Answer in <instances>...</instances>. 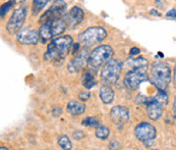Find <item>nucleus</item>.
Here are the masks:
<instances>
[{"mask_svg": "<svg viewBox=\"0 0 176 150\" xmlns=\"http://www.w3.org/2000/svg\"><path fill=\"white\" fill-rule=\"evenodd\" d=\"M47 3H48V1H37V0L33 1V14L39 13Z\"/></svg>", "mask_w": 176, "mask_h": 150, "instance_id": "393cba45", "label": "nucleus"}, {"mask_svg": "<svg viewBox=\"0 0 176 150\" xmlns=\"http://www.w3.org/2000/svg\"><path fill=\"white\" fill-rule=\"evenodd\" d=\"M84 17H85L84 10L81 9V7L74 6V7H72L68 12L64 14V16L62 19L64 20V22L66 23V27L74 28L83 22Z\"/></svg>", "mask_w": 176, "mask_h": 150, "instance_id": "9b49d317", "label": "nucleus"}, {"mask_svg": "<svg viewBox=\"0 0 176 150\" xmlns=\"http://www.w3.org/2000/svg\"><path fill=\"white\" fill-rule=\"evenodd\" d=\"M139 53H140V50L137 48V47H133L130 50V55L131 56H136V55H137Z\"/></svg>", "mask_w": 176, "mask_h": 150, "instance_id": "cd10ccee", "label": "nucleus"}, {"mask_svg": "<svg viewBox=\"0 0 176 150\" xmlns=\"http://www.w3.org/2000/svg\"><path fill=\"white\" fill-rule=\"evenodd\" d=\"M78 48H80V43H75L74 45H73V49H72V52H73V54H75L78 52Z\"/></svg>", "mask_w": 176, "mask_h": 150, "instance_id": "c85d7f7f", "label": "nucleus"}, {"mask_svg": "<svg viewBox=\"0 0 176 150\" xmlns=\"http://www.w3.org/2000/svg\"><path fill=\"white\" fill-rule=\"evenodd\" d=\"M121 63L118 59H109L105 63L101 72V80L108 86L111 84H115L118 80L120 73H121Z\"/></svg>", "mask_w": 176, "mask_h": 150, "instance_id": "39448f33", "label": "nucleus"}, {"mask_svg": "<svg viewBox=\"0 0 176 150\" xmlns=\"http://www.w3.org/2000/svg\"><path fill=\"white\" fill-rule=\"evenodd\" d=\"M26 17H27V7L20 6L16 8L13 11L12 16H11L6 25L7 31L11 34H14L16 32L19 33L22 30V27L26 20Z\"/></svg>", "mask_w": 176, "mask_h": 150, "instance_id": "1a4fd4ad", "label": "nucleus"}, {"mask_svg": "<svg viewBox=\"0 0 176 150\" xmlns=\"http://www.w3.org/2000/svg\"><path fill=\"white\" fill-rule=\"evenodd\" d=\"M89 53L90 50L88 47H85L83 50L80 52L78 54H77L74 56V58L68 63V70L70 73H77L78 70H81L83 67L88 62V59H89Z\"/></svg>", "mask_w": 176, "mask_h": 150, "instance_id": "f8f14e48", "label": "nucleus"}, {"mask_svg": "<svg viewBox=\"0 0 176 150\" xmlns=\"http://www.w3.org/2000/svg\"><path fill=\"white\" fill-rule=\"evenodd\" d=\"M148 69H139L129 70L124 77V85L129 90H136L143 82L148 80Z\"/></svg>", "mask_w": 176, "mask_h": 150, "instance_id": "6e6552de", "label": "nucleus"}, {"mask_svg": "<svg viewBox=\"0 0 176 150\" xmlns=\"http://www.w3.org/2000/svg\"><path fill=\"white\" fill-rule=\"evenodd\" d=\"M109 135H110V130L107 127H105V126H99V127H97V130H96L97 138L104 140V139H107V138L109 137Z\"/></svg>", "mask_w": 176, "mask_h": 150, "instance_id": "aec40b11", "label": "nucleus"}, {"mask_svg": "<svg viewBox=\"0 0 176 150\" xmlns=\"http://www.w3.org/2000/svg\"><path fill=\"white\" fill-rule=\"evenodd\" d=\"M147 113L149 117L153 120H159L163 113V106L156 100L151 98L147 102Z\"/></svg>", "mask_w": 176, "mask_h": 150, "instance_id": "2eb2a0df", "label": "nucleus"}, {"mask_svg": "<svg viewBox=\"0 0 176 150\" xmlns=\"http://www.w3.org/2000/svg\"><path fill=\"white\" fill-rule=\"evenodd\" d=\"M113 54L112 47L109 45H100L96 47L89 56L88 62L94 69H98L103 63L107 62Z\"/></svg>", "mask_w": 176, "mask_h": 150, "instance_id": "423d86ee", "label": "nucleus"}, {"mask_svg": "<svg viewBox=\"0 0 176 150\" xmlns=\"http://www.w3.org/2000/svg\"><path fill=\"white\" fill-rule=\"evenodd\" d=\"M136 136L146 146H151L156 139L157 131L152 123L143 122L136 127Z\"/></svg>", "mask_w": 176, "mask_h": 150, "instance_id": "0eeeda50", "label": "nucleus"}, {"mask_svg": "<svg viewBox=\"0 0 176 150\" xmlns=\"http://www.w3.org/2000/svg\"><path fill=\"white\" fill-rule=\"evenodd\" d=\"M150 81L158 90L164 91L171 81V69L165 63H154L150 72Z\"/></svg>", "mask_w": 176, "mask_h": 150, "instance_id": "f03ea898", "label": "nucleus"}, {"mask_svg": "<svg viewBox=\"0 0 176 150\" xmlns=\"http://www.w3.org/2000/svg\"><path fill=\"white\" fill-rule=\"evenodd\" d=\"M67 111L72 116H80L86 111V104L78 101H70L67 104Z\"/></svg>", "mask_w": 176, "mask_h": 150, "instance_id": "f3484780", "label": "nucleus"}, {"mask_svg": "<svg viewBox=\"0 0 176 150\" xmlns=\"http://www.w3.org/2000/svg\"><path fill=\"white\" fill-rule=\"evenodd\" d=\"M107 37V31L103 27H91L78 35V41L86 47L102 42Z\"/></svg>", "mask_w": 176, "mask_h": 150, "instance_id": "20e7f679", "label": "nucleus"}, {"mask_svg": "<svg viewBox=\"0 0 176 150\" xmlns=\"http://www.w3.org/2000/svg\"><path fill=\"white\" fill-rule=\"evenodd\" d=\"M66 8H67V4L64 1H55L54 3L51 5V7L41 16L40 22L45 23L51 20L60 19V17H62V16H64Z\"/></svg>", "mask_w": 176, "mask_h": 150, "instance_id": "9d476101", "label": "nucleus"}, {"mask_svg": "<svg viewBox=\"0 0 176 150\" xmlns=\"http://www.w3.org/2000/svg\"><path fill=\"white\" fill-rule=\"evenodd\" d=\"M81 83L86 89H92L94 86H96L97 82L94 78V75L91 72H86L81 77Z\"/></svg>", "mask_w": 176, "mask_h": 150, "instance_id": "6ab92c4d", "label": "nucleus"}, {"mask_svg": "<svg viewBox=\"0 0 176 150\" xmlns=\"http://www.w3.org/2000/svg\"><path fill=\"white\" fill-rule=\"evenodd\" d=\"M66 29V23L62 17L48 20L42 23L39 29V37L44 42L62 34Z\"/></svg>", "mask_w": 176, "mask_h": 150, "instance_id": "7ed1b4c3", "label": "nucleus"}, {"mask_svg": "<svg viewBox=\"0 0 176 150\" xmlns=\"http://www.w3.org/2000/svg\"><path fill=\"white\" fill-rule=\"evenodd\" d=\"M153 99L156 100L157 102H159L162 106L168 104V96H167V94L164 91L158 90V94H156V96L153 97Z\"/></svg>", "mask_w": 176, "mask_h": 150, "instance_id": "4be33fe9", "label": "nucleus"}, {"mask_svg": "<svg viewBox=\"0 0 176 150\" xmlns=\"http://www.w3.org/2000/svg\"><path fill=\"white\" fill-rule=\"evenodd\" d=\"M167 16H173V19H175V9L169 11V13H167Z\"/></svg>", "mask_w": 176, "mask_h": 150, "instance_id": "c756f323", "label": "nucleus"}, {"mask_svg": "<svg viewBox=\"0 0 176 150\" xmlns=\"http://www.w3.org/2000/svg\"><path fill=\"white\" fill-rule=\"evenodd\" d=\"M16 40L20 44H37L39 40V34L34 30L33 28L28 27L25 29H22L16 35Z\"/></svg>", "mask_w": 176, "mask_h": 150, "instance_id": "ddd939ff", "label": "nucleus"}, {"mask_svg": "<svg viewBox=\"0 0 176 150\" xmlns=\"http://www.w3.org/2000/svg\"><path fill=\"white\" fill-rule=\"evenodd\" d=\"M100 97L105 104H111L114 100V91L109 86H102L100 88Z\"/></svg>", "mask_w": 176, "mask_h": 150, "instance_id": "a211bd4d", "label": "nucleus"}, {"mask_svg": "<svg viewBox=\"0 0 176 150\" xmlns=\"http://www.w3.org/2000/svg\"><path fill=\"white\" fill-rule=\"evenodd\" d=\"M126 66L127 69L131 70H139V69H148L149 66V61L143 57L139 58H131V59L126 60Z\"/></svg>", "mask_w": 176, "mask_h": 150, "instance_id": "dca6fc26", "label": "nucleus"}, {"mask_svg": "<svg viewBox=\"0 0 176 150\" xmlns=\"http://www.w3.org/2000/svg\"><path fill=\"white\" fill-rule=\"evenodd\" d=\"M58 144H59V146L63 150H71L72 148V144L70 142L69 138L65 136V135L61 136L59 139H58Z\"/></svg>", "mask_w": 176, "mask_h": 150, "instance_id": "412c9836", "label": "nucleus"}, {"mask_svg": "<svg viewBox=\"0 0 176 150\" xmlns=\"http://www.w3.org/2000/svg\"><path fill=\"white\" fill-rule=\"evenodd\" d=\"M110 116L115 123H117V125H123V123H126L129 120V110H128V108L124 106L117 105V106H114L111 109Z\"/></svg>", "mask_w": 176, "mask_h": 150, "instance_id": "4468645a", "label": "nucleus"}, {"mask_svg": "<svg viewBox=\"0 0 176 150\" xmlns=\"http://www.w3.org/2000/svg\"><path fill=\"white\" fill-rule=\"evenodd\" d=\"M72 42V38L68 35L58 37L56 39L52 40L48 45L45 55H44L45 60L55 61V62L63 60L68 54Z\"/></svg>", "mask_w": 176, "mask_h": 150, "instance_id": "f257e3e1", "label": "nucleus"}, {"mask_svg": "<svg viewBox=\"0 0 176 150\" xmlns=\"http://www.w3.org/2000/svg\"><path fill=\"white\" fill-rule=\"evenodd\" d=\"M78 97H80L81 100H83V101H85V100H88L90 99L91 97V94L88 93V92H81L80 95H78Z\"/></svg>", "mask_w": 176, "mask_h": 150, "instance_id": "bb28decb", "label": "nucleus"}, {"mask_svg": "<svg viewBox=\"0 0 176 150\" xmlns=\"http://www.w3.org/2000/svg\"><path fill=\"white\" fill-rule=\"evenodd\" d=\"M120 147V144L118 141H115V140H112L110 142V148L112 149V150H116V149H118Z\"/></svg>", "mask_w": 176, "mask_h": 150, "instance_id": "a878e982", "label": "nucleus"}, {"mask_svg": "<svg viewBox=\"0 0 176 150\" xmlns=\"http://www.w3.org/2000/svg\"><path fill=\"white\" fill-rule=\"evenodd\" d=\"M12 5H13V1H7L5 2L4 4H2L1 6H0V17H4L6 16V14L9 12Z\"/></svg>", "mask_w": 176, "mask_h": 150, "instance_id": "b1692460", "label": "nucleus"}, {"mask_svg": "<svg viewBox=\"0 0 176 150\" xmlns=\"http://www.w3.org/2000/svg\"><path fill=\"white\" fill-rule=\"evenodd\" d=\"M81 123H83L84 126H86V127H99L100 120H99V119H97V117H95V116L86 117V119L83 120Z\"/></svg>", "mask_w": 176, "mask_h": 150, "instance_id": "5701e85b", "label": "nucleus"}, {"mask_svg": "<svg viewBox=\"0 0 176 150\" xmlns=\"http://www.w3.org/2000/svg\"><path fill=\"white\" fill-rule=\"evenodd\" d=\"M0 150H9L8 148H6V147H3V146H0Z\"/></svg>", "mask_w": 176, "mask_h": 150, "instance_id": "7c9ffc66", "label": "nucleus"}, {"mask_svg": "<svg viewBox=\"0 0 176 150\" xmlns=\"http://www.w3.org/2000/svg\"><path fill=\"white\" fill-rule=\"evenodd\" d=\"M155 150H158V149H155Z\"/></svg>", "mask_w": 176, "mask_h": 150, "instance_id": "2f4dec72", "label": "nucleus"}]
</instances>
